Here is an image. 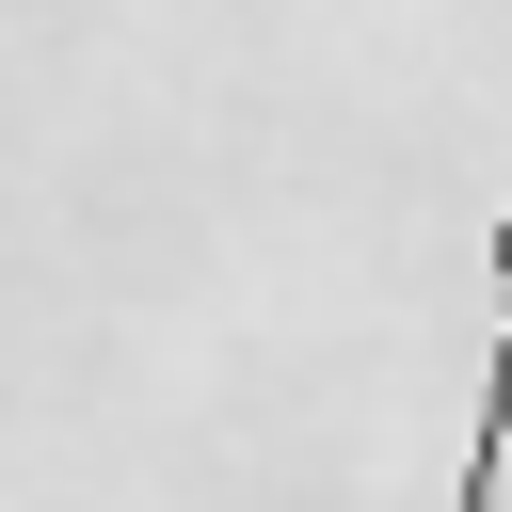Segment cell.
I'll return each instance as SVG.
<instances>
[{"label":"cell","mask_w":512,"mask_h":512,"mask_svg":"<svg viewBox=\"0 0 512 512\" xmlns=\"http://www.w3.org/2000/svg\"><path fill=\"white\" fill-rule=\"evenodd\" d=\"M496 464H512V224H496V368H480V448H464V496H448V512H496Z\"/></svg>","instance_id":"cell-1"}]
</instances>
